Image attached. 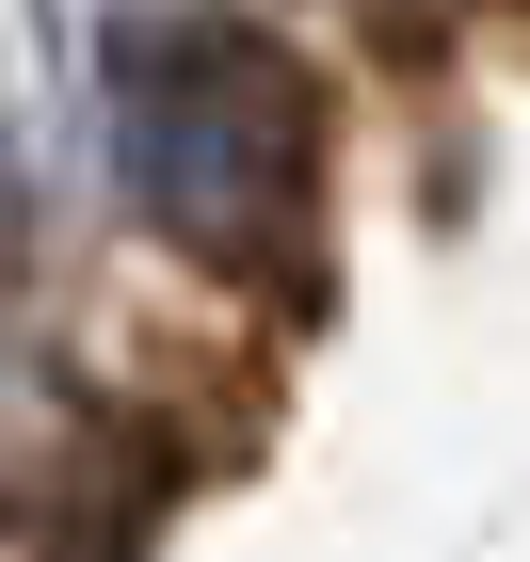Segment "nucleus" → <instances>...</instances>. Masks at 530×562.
<instances>
[{
    "label": "nucleus",
    "instance_id": "f03ea898",
    "mask_svg": "<svg viewBox=\"0 0 530 562\" xmlns=\"http://www.w3.org/2000/svg\"><path fill=\"white\" fill-rule=\"evenodd\" d=\"M33 97H48V16H33V0H0V145L33 130Z\"/></svg>",
    "mask_w": 530,
    "mask_h": 562
},
{
    "label": "nucleus",
    "instance_id": "f257e3e1",
    "mask_svg": "<svg viewBox=\"0 0 530 562\" xmlns=\"http://www.w3.org/2000/svg\"><path fill=\"white\" fill-rule=\"evenodd\" d=\"M97 130L177 258L258 273V290L322 258V81L241 0H129L97 48Z\"/></svg>",
    "mask_w": 530,
    "mask_h": 562
}]
</instances>
